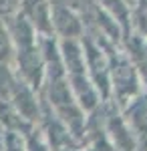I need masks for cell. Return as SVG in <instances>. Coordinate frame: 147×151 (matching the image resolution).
<instances>
[{
    "label": "cell",
    "mask_w": 147,
    "mask_h": 151,
    "mask_svg": "<svg viewBox=\"0 0 147 151\" xmlns=\"http://www.w3.org/2000/svg\"><path fill=\"white\" fill-rule=\"evenodd\" d=\"M2 50H6V40H4V35H2V30H0V55H2Z\"/></svg>",
    "instance_id": "6da1fadb"
}]
</instances>
